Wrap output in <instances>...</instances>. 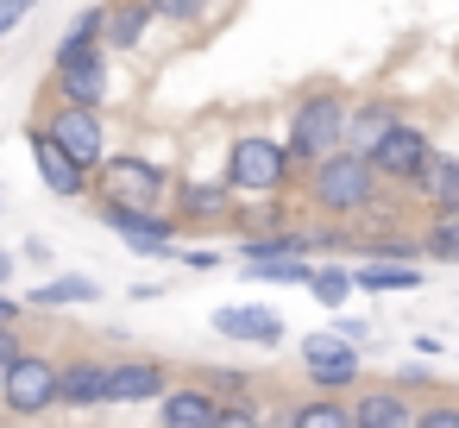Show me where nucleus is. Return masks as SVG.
Returning <instances> with one entry per match:
<instances>
[{"instance_id": "nucleus-29", "label": "nucleus", "mask_w": 459, "mask_h": 428, "mask_svg": "<svg viewBox=\"0 0 459 428\" xmlns=\"http://www.w3.org/2000/svg\"><path fill=\"white\" fill-rule=\"evenodd\" d=\"M258 422V403H252V390H239V397H221V428H252Z\"/></svg>"}, {"instance_id": "nucleus-28", "label": "nucleus", "mask_w": 459, "mask_h": 428, "mask_svg": "<svg viewBox=\"0 0 459 428\" xmlns=\"http://www.w3.org/2000/svg\"><path fill=\"white\" fill-rule=\"evenodd\" d=\"M202 384H208L214 397H239V390H252V371H233V365H208V371H202Z\"/></svg>"}, {"instance_id": "nucleus-24", "label": "nucleus", "mask_w": 459, "mask_h": 428, "mask_svg": "<svg viewBox=\"0 0 459 428\" xmlns=\"http://www.w3.org/2000/svg\"><path fill=\"white\" fill-rule=\"evenodd\" d=\"M421 265H459V208L453 214H428V227H421Z\"/></svg>"}, {"instance_id": "nucleus-20", "label": "nucleus", "mask_w": 459, "mask_h": 428, "mask_svg": "<svg viewBox=\"0 0 459 428\" xmlns=\"http://www.w3.org/2000/svg\"><path fill=\"white\" fill-rule=\"evenodd\" d=\"M352 428H415L409 390H359L352 397Z\"/></svg>"}, {"instance_id": "nucleus-26", "label": "nucleus", "mask_w": 459, "mask_h": 428, "mask_svg": "<svg viewBox=\"0 0 459 428\" xmlns=\"http://www.w3.org/2000/svg\"><path fill=\"white\" fill-rule=\"evenodd\" d=\"M89 45H101V0L95 7H82L70 26H64V39L51 45V64H64V57H76V51H89Z\"/></svg>"}, {"instance_id": "nucleus-22", "label": "nucleus", "mask_w": 459, "mask_h": 428, "mask_svg": "<svg viewBox=\"0 0 459 428\" xmlns=\"http://www.w3.org/2000/svg\"><path fill=\"white\" fill-rule=\"evenodd\" d=\"M277 422H290V428H352V403L333 397V390H315V397L290 403Z\"/></svg>"}, {"instance_id": "nucleus-34", "label": "nucleus", "mask_w": 459, "mask_h": 428, "mask_svg": "<svg viewBox=\"0 0 459 428\" xmlns=\"http://www.w3.org/2000/svg\"><path fill=\"white\" fill-rule=\"evenodd\" d=\"M183 265H189V271H214V265H221V252H214V246H189V252H183Z\"/></svg>"}, {"instance_id": "nucleus-17", "label": "nucleus", "mask_w": 459, "mask_h": 428, "mask_svg": "<svg viewBox=\"0 0 459 428\" xmlns=\"http://www.w3.org/2000/svg\"><path fill=\"white\" fill-rule=\"evenodd\" d=\"M158 422L164 428H221V397L195 378V384H170L158 397Z\"/></svg>"}, {"instance_id": "nucleus-14", "label": "nucleus", "mask_w": 459, "mask_h": 428, "mask_svg": "<svg viewBox=\"0 0 459 428\" xmlns=\"http://www.w3.org/2000/svg\"><path fill=\"white\" fill-rule=\"evenodd\" d=\"M108 359L101 353H70L57 359V409H108Z\"/></svg>"}, {"instance_id": "nucleus-3", "label": "nucleus", "mask_w": 459, "mask_h": 428, "mask_svg": "<svg viewBox=\"0 0 459 428\" xmlns=\"http://www.w3.org/2000/svg\"><path fill=\"white\" fill-rule=\"evenodd\" d=\"M346 120H352V95H340V89L302 95V101L290 108V127H283V145H290L296 170H308V164L327 158V152H340V145H346Z\"/></svg>"}, {"instance_id": "nucleus-5", "label": "nucleus", "mask_w": 459, "mask_h": 428, "mask_svg": "<svg viewBox=\"0 0 459 428\" xmlns=\"http://www.w3.org/2000/svg\"><path fill=\"white\" fill-rule=\"evenodd\" d=\"M0 409L20 415V422L51 415V409H57V359H51V353L20 346L7 365H0Z\"/></svg>"}, {"instance_id": "nucleus-2", "label": "nucleus", "mask_w": 459, "mask_h": 428, "mask_svg": "<svg viewBox=\"0 0 459 428\" xmlns=\"http://www.w3.org/2000/svg\"><path fill=\"white\" fill-rule=\"evenodd\" d=\"M221 177L233 183L239 202H252V196H283V189L296 183V158H290V145H283L277 133L246 127V133L227 139V164H221Z\"/></svg>"}, {"instance_id": "nucleus-18", "label": "nucleus", "mask_w": 459, "mask_h": 428, "mask_svg": "<svg viewBox=\"0 0 459 428\" xmlns=\"http://www.w3.org/2000/svg\"><path fill=\"white\" fill-rule=\"evenodd\" d=\"M352 284L371 290V296H403V290H421V258H352Z\"/></svg>"}, {"instance_id": "nucleus-6", "label": "nucleus", "mask_w": 459, "mask_h": 428, "mask_svg": "<svg viewBox=\"0 0 459 428\" xmlns=\"http://www.w3.org/2000/svg\"><path fill=\"white\" fill-rule=\"evenodd\" d=\"M95 221L108 233H120V246L139 258H170L177 233H183L170 208H133V202H108V196H95Z\"/></svg>"}, {"instance_id": "nucleus-15", "label": "nucleus", "mask_w": 459, "mask_h": 428, "mask_svg": "<svg viewBox=\"0 0 459 428\" xmlns=\"http://www.w3.org/2000/svg\"><path fill=\"white\" fill-rule=\"evenodd\" d=\"M164 390H170V365L164 359H145V353L108 359V397L114 403H158Z\"/></svg>"}, {"instance_id": "nucleus-9", "label": "nucleus", "mask_w": 459, "mask_h": 428, "mask_svg": "<svg viewBox=\"0 0 459 428\" xmlns=\"http://www.w3.org/2000/svg\"><path fill=\"white\" fill-rule=\"evenodd\" d=\"M233 208H239V196H233L227 177H177L170 183V214H177L183 233H195V227H233Z\"/></svg>"}, {"instance_id": "nucleus-16", "label": "nucleus", "mask_w": 459, "mask_h": 428, "mask_svg": "<svg viewBox=\"0 0 459 428\" xmlns=\"http://www.w3.org/2000/svg\"><path fill=\"white\" fill-rule=\"evenodd\" d=\"M152 26H158V13H152V0H101V45H108L114 57L139 51Z\"/></svg>"}, {"instance_id": "nucleus-1", "label": "nucleus", "mask_w": 459, "mask_h": 428, "mask_svg": "<svg viewBox=\"0 0 459 428\" xmlns=\"http://www.w3.org/2000/svg\"><path fill=\"white\" fill-rule=\"evenodd\" d=\"M308 208L315 214H333V221H359L377 196H384V177H377V164L359 152V145H340V152H327V158H315L308 164Z\"/></svg>"}, {"instance_id": "nucleus-35", "label": "nucleus", "mask_w": 459, "mask_h": 428, "mask_svg": "<svg viewBox=\"0 0 459 428\" xmlns=\"http://www.w3.org/2000/svg\"><path fill=\"white\" fill-rule=\"evenodd\" d=\"M0 284H13V252H0Z\"/></svg>"}, {"instance_id": "nucleus-12", "label": "nucleus", "mask_w": 459, "mask_h": 428, "mask_svg": "<svg viewBox=\"0 0 459 428\" xmlns=\"http://www.w3.org/2000/svg\"><path fill=\"white\" fill-rule=\"evenodd\" d=\"M39 120H45V133H51L64 152H76L89 170L108 158V120H101V108H76V101H57V95H51V108H45Z\"/></svg>"}, {"instance_id": "nucleus-19", "label": "nucleus", "mask_w": 459, "mask_h": 428, "mask_svg": "<svg viewBox=\"0 0 459 428\" xmlns=\"http://www.w3.org/2000/svg\"><path fill=\"white\" fill-rule=\"evenodd\" d=\"M409 196H415L428 214H453V208H459V158L434 152V158H428V170L409 183Z\"/></svg>"}, {"instance_id": "nucleus-32", "label": "nucleus", "mask_w": 459, "mask_h": 428, "mask_svg": "<svg viewBox=\"0 0 459 428\" xmlns=\"http://www.w3.org/2000/svg\"><path fill=\"white\" fill-rule=\"evenodd\" d=\"M333 328H340L346 340H359V346H365V334H371V321H365V315H340V309H333Z\"/></svg>"}, {"instance_id": "nucleus-7", "label": "nucleus", "mask_w": 459, "mask_h": 428, "mask_svg": "<svg viewBox=\"0 0 459 428\" xmlns=\"http://www.w3.org/2000/svg\"><path fill=\"white\" fill-rule=\"evenodd\" d=\"M371 164H377V177H384V189H409L421 170H428V158H434V133L428 127H415V120H390L384 133H377V145L365 152Z\"/></svg>"}, {"instance_id": "nucleus-30", "label": "nucleus", "mask_w": 459, "mask_h": 428, "mask_svg": "<svg viewBox=\"0 0 459 428\" xmlns=\"http://www.w3.org/2000/svg\"><path fill=\"white\" fill-rule=\"evenodd\" d=\"M415 428H459V403H421Z\"/></svg>"}, {"instance_id": "nucleus-8", "label": "nucleus", "mask_w": 459, "mask_h": 428, "mask_svg": "<svg viewBox=\"0 0 459 428\" xmlns=\"http://www.w3.org/2000/svg\"><path fill=\"white\" fill-rule=\"evenodd\" d=\"M51 95L108 114V101H114V51H108V45H89V51L51 64Z\"/></svg>"}, {"instance_id": "nucleus-10", "label": "nucleus", "mask_w": 459, "mask_h": 428, "mask_svg": "<svg viewBox=\"0 0 459 428\" xmlns=\"http://www.w3.org/2000/svg\"><path fill=\"white\" fill-rule=\"evenodd\" d=\"M302 371H308V384L315 390H333V397H346L352 384H359V340H346L340 328H321V334H302Z\"/></svg>"}, {"instance_id": "nucleus-4", "label": "nucleus", "mask_w": 459, "mask_h": 428, "mask_svg": "<svg viewBox=\"0 0 459 428\" xmlns=\"http://www.w3.org/2000/svg\"><path fill=\"white\" fill-rule=\"evenodd\" d=\"M170 183L177 170H164L145 152H108L95 164V196L108 202H133V208H170Z\"/></svg>"}, {"instance_id": "nucleus-21", "label": "nucleus", "mask_w": 459, "mask_h": 428, "mask_svg": "<svg viewBox=\"0 0 459 428\" xmlns=\"http://www.w3.org/2000/svg\"><path fill=\"white\" fill-rule=\"evenodd\" d=\"M308 296L333 315V309H346L352 296H359V284H352V258H315V271H308Z\"/></svg>"}, {"instance_id": "nucleus-23", "label": "nucleus", "mask_w": 459, "mask_h": 428, "mask_svg": "<svg viewBox=\"0 0 459 428\" xmlns=\"http://www.w3.org/2000/svg\"><path fill=\"white\" fill-rule=\"evenodd\" d=\"M26 302L32 309H89V302H101V284L95 277H51V284H32Z\"/></svg>"}, {"instance_id": "nucleus-27", "label": "nucleus", "mask_w": 459, "mask_h": 428, "mask_svg": "<svg viewBox=\"0 0 459 428\" xmlns=\"http://www.w3.org/2000/svg\"><path fill=\"white\" fill-rule=\"evenodd\" d=\"M152 13H158L164 26H195V20L208 13V0H152Z\"/></svg>"}, {"instance_id": "nucleus-31", "label": "nucleus", "mask_w": 459, "mask_h": 428, "mask_svg": "<svg viewBox=\"0 0 459 428\" xmlns=\"http://www.w3.org/2000/svg\"><path fill=\"white\" fill-rule=\"evenodd\" d=\"M32 13V0H0V39L7 32H20V20Z\"/></svg>"}, {"instance_id": "nucleus-13", "label": "nucleus", "mask_w": 459, "mask_h": 428, "mask_svg": "<svg viewBox=\"0 0 459 428\" xmlns=\"http://www.w3.org/2000/svg\"><path fill=\"white\" fill-rule=\"evenodd\" d=\"M208 328L221 334V340H246V346H258V353H277L283 346V315L277 309H264V302H227V309H214L208 315Z\"/></svg>"}, {"instance_id": "nucleus-11", "label": "nucleus", "mask_w": 459, "mask_h": 428, "mask_svg": "<svg viewBox=\"0 0 459 428\" xmlns=\"http://www.w3.org/2000/svg\"><path fill=\"white\" fill-rule=\"evenodd\" d=\"M26 145H32L39 183H45L57 202H82V196H95V170H89L76 152H64V145L45 133V120H32V127H26Z\"/></svg>"}, {"instance_id": "nucleus-33", "label": "nucleus", "mask_w": 459, "mask_h": 428, "mask_svg": "<svg viewBox=\"0 0 459 428\" xmlns=\"http://www.w3.org/2000/svg\"><path fill=\"white\" fill-rule=\"evenodd\" d=\"M26 346V334H20V321H0V365H7L13 353Z\"/></svg>"}, {"instance_id": "nucleus-25", "label": "nucleus", "mask_w": 459, "mask_h": 428, "mask_svg": "<svg viewBox=\"0 0 459 428\" xmlns=\"http://www.w3.org/2000/svg\"><path fill=\"white\" fill-rule=\"evenodd\" d=\"M396 120V101H359L352 108V120H346V145H359V152H371L377 145V133Z\"/></svg>"}]
</instances>
